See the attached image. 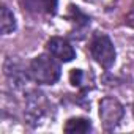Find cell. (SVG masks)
I'll list each match as a JSON object with an SVG mask.
<instances>
[{
  "mask_svg": "<svg viewBox=\"0 0 134 134\" xmlns=\"http://www.w3.org/2000/svg\"><path fill=\"white\" fill-rule=\"evenodd\" d=\"M132 114H134V106H132Z\"/></svg>",
  "mask_w": 134,
  "mask_h": 134,
  "instance_id": "obj_8",
  "label": "cell"
},
{
  "mask_svg": "<svg viewBox=\"0 0 134 134\" xmlns=\"http://www.w3.org/2000/svg\"><path fill=\"white\" fill-rule=\"evenodd\" d=\"M65 132H88L92 125L85 118H70L65 125Z\"/></svg>",
  "mask_w": 134,
  "mask_h": 134,
  "instance_id": "obj_7",
  "label": "cell"
},
{
  "mask_svg": "<svg viewBox=\"0 0 134 134\" xmlns=\"http://www.w3.org/2000/svg\"><path fill=\"white\" fill-rule=\"evenodd\" d=\"M90 52H92V57L106 70L110 68L115 62V47L107 35H103V33L95 35L90 43Z\"/></svg>",
  "mask_w": 134,
  "mask_h": 134,
  "instance_id": "obj_2",
  "label": "cell"
},
{
  "mask_svg": "<svg viewBox=\"0 0 134 134\" xmlns=\"http://www.w3.org/2000/svg\"><path fill=\"white\" fill-rule=\"evenodd\" d=\"M25 10L38 14H54L57 0H21Z\"/></svg>",
  "mask_w": 134,
  "mask_h": 134,
  "instance_id": "obj_5",
  "label": "cell"
},
{
  "mask_svg": "<svg viewBox=\"0 0 134 134\" xmlns=\"http://www.w3.org/2000/svg\"><path fill=\"white\" fill-rule=\"evenodd\" d=\"M123 106L120 104L118 99L112 98V96H106L101 99L99 103V118L103 121L104 129L110 131L114 129L123 118Z\"/></svg>",
  "mask_w": 134,
  "mask_h": 134,
  "instance_id": "obj_3",
  "label": "cell"
},
{
  "mask_svg": "<svg viewBox=\"0 0 134 134\" xmlns=\"http://www.w3.org/2000/svg\"><path fill=\"white\" fill-rule=\"evenodd\" d=\"M29 74L38 84L52 85L60 77V65L55 62V57L41 54L32 60L29 66Z\"/></svg>",
  "mask_w": 134,
  "mask_h": 134,
  "instance_id": "obj_1",
  "label": "cell"
},
{
  "mask_svg": "<svg viewBox=\"0 0 134 134\" xmlns=\"http://www.w3.org/2000/svg\"><path fill=\"white\" fill-rule=\"evenodd\" d=\"M46 49H47V52L52 55V57H55L57 60H60V62H71L73 58H76V51H74V47L66 41V40H63V38H60V36H54V38H51L49 41H47V44H46Z\"/></svg>",
  "mask_w": 134,
  "mask_h": 134,
  "instance_id": "obj_4",
  "label": "cell"
},
{
  "mask_svg": "<svg viewBox=\"0 0 134 134\" xmlns=\"http://www.w3.org/2000/svg\"><path fill=\"white\" fill-rule=\"evenodd\" d=\"M0 27H2V33L8 35L16 29V21L13 13L8 10V7H2V13H0Z\"/></svg>",
  "mask_w": 134,
  "mask_h": 134,
  "instance_id": "obj_6",
  "label": "cell"
}]
</instances>
